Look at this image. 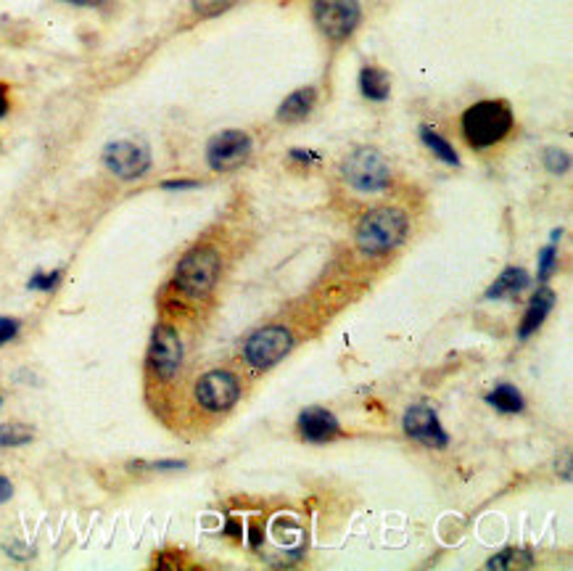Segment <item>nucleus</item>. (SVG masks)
<instances>
[{
    "instance_id": "nucleus-1",
    "label": "nucleus",
    "mask_w": 573,
    "mask_h": 571,
    "mask_svg": "<svg viewBox=\"0 0 573 571\" xmlns=\"http://www.w3.org/2000/svg\"><path fill=\"white\" fill-rule=\"evenodd\" d=\"M515 114L513 106L502 98H486L468 106L460 117V133L463 141L476 151L494 149L507 135L513 133Z\"/></svg>"
},
{
    "instance_id": "nucleus-2",
    "label": "nucleus",
    "mask_w": 573,
    "mask_h": 571,
    "mask_svg": "<svg viewBox=\"0 0 573 571\" xmlns=\"http://www.w3.org/2000/svg\"><path fill=\"white\" fill-rule=\"evenodd\" d=\"M410 233V220L397 207H375L362 215L354 230L357 252L365 257H383L394 252Z\"/></svg>"
},
{
    "instance_id": "nucleus-3",
    "label": "nucleus",
    "mask_w": 573,
    "mask_h": 571,
    "mask_svg": "<svg viewBox=\"0 0 573 571\" xmlns=\"http://www.w3.org/2000/svg\"><path fill=\"white\" fill-rule=\"evenodd\" d=\"M222 257L214 246H193L185 252L172 273V286L185 299H206L220 283Z\"/></svg>"
},
{
    "instance_id": "nucleus-4",
    "label": "nucleus",
    "mask_w": 573,
    "mask_h": 571,
    "mask_svg": "<svg viewBox=\"0 0 573 571\" xmlns=\"http://www.w3.org/2000/svg\"><path fill=\"white\" fill-rule=\"evenodd\" d=\"M341 175H344L346 186L354 188L357 193H381L391 186L394 172L391 162L378 149L362 146L354 149L341 162Z\"/></svg>"
},
{
    "instance_id": "nucleus-5",
    "label": "nucleus",
    "mask_w": 573,
    "mask_h": 571,
    "mask_svg": "<svg viewBox=\"0 0 573 571\" xmlns=\"http://www.w3.org/2000/svg\"><path fill=\"white\" fill-rule=\"evenodd\" d=\"M312 19L331 43H344L362 22L360 0H312Z\"/></svg>"
},
{
    "instance_id": "nucleus-6",
    "label": "nucleus",
    "mask_w": 573,
    "mask_h": 571,
    "mask_svg": "<svg viewBox=\"0 0 573 571\" xmlns=\"http://www.w3.org/2000/svg\"><path fill=\"white\" fill-rule=\"evenodd\" d=\"M291 347H294V336L286 326H267L249 336V342L243 347V357L251 368L267 371L272 365H278L291 352Z\"/></svg>"
},
{
    "instance_id": "nucleus-7",
    "label": "nucleus",
    "mask_w": 573,
    "mask_h": 571,
    "mask_svg": "<svg viewBox=\"0 0 573 571\" xmlns=\"http://www.w3.org/2000/svg\"><path fill=\"white\" fill-rule=\"evenodd\" d=\"M183 365V342L175 326L159 323L151 334L148 344V368L156 376V381H172L180 373Z\"/></svg>"
},
{
    "instance_id": "nucleus-8",
    "label": "nucleus",
    "mask_w": 573,
    "mask_h": 571,
    "mask_svg": "<svg viewBox=\"0 0 573 571\" xmlns=\"http://www.w3.org/2000/svg\"><path fill=\"white\" fill-rule=\"evenodd\" d=\"M193 397H196L199 408H204L206 413H225V410H230L241 400V381H238L236 373L217 368V371L204 373L196 381Z\"/></svg>"
},
{
    "instance_id": "nucleus-9",
    "label": "nucleus",
    "mask_w": 573,
    "mask_h": 571,
    "mask_svg": "<svg viewBox=\"0 0 573 571\" xmlns=\"http://www.w3.org/2000/svg\"><path fill=\"white\" fill-rule=\"evenodd\" d=\"M254 143L251 135L243 130H222L206 143V164L214 172H230L238 170L241 164L249 162Z\"/></svg>"
},
{
    "instance_id": "nucleus-10",
    "label": "nucleus",
    "mask_w": 573,
    "mask_h": 571,
    "mask_svg": "<svg viewBox=\"0 0 573 571\" xmlns=\"http://www.w3.org/2000/svg\"><path fill=\"white\" fill-rule=\"evenodd\" d=\"M103 167L119 180H138L151 170V151L143 143L114 141L103 149Z\"/></svg>"
},
{
    "instance_id": "nucleus-11",
    "label": "nucleus",
    "mask_w": 573,
    "mask_h": 571,
    "mask_svg": "<svg viewBox=\"0 0 573 571\" xmlns=\"http://www.w3.org/2000/svg\"><path fill=\"white\" fill-rule=\"evenodd\" d=\"M402 426H405L407 437L420 442L423 447H439V450H444L449 445V434L441 429L436 410L428 408V405H412L405 413V418H402Z\"/></svg>"
},
{
    "instance_id": "nucleus-12",
    "label": "nucleus",
    "mask_w": 573,
    "mask_h": 571,
    "mask_svg": "<svg viewBox=\"0 0 573 571\" xmlns=\"http://www.w3.org/2000/svg\"><path fill=\"white\" fill-rule=\"evenodd\" d=\"M299 434L309 445H328L341 434V423L325 408H309L299 416Z\"/></svg>"
},
{
    "instance_id": "nucleus-13",
    "label": "nucleus",
    "mask_w": 573,
    "mask_h": 571,
    "mask_svg": "<svg viewBox=\"0 0 573 571\" xmlns=\"http://www.w3.org/2000/svg\"><path fill=\"white\" fill-rule=\"evenodd\" d=\"M552 307H555V291L539 289L537 294L531 297L526 312H523L521 326H518V339H529L531 334H537L544 320H547V315H550Z\"/></svg>"
},
{
    "instance_id": "nucleus-14",
    "label": "nucleus",
    "mask_w": 573,
    "mask_h": 571,
    "mask_svg": "<svg viewBox=\"0 0 573 571\" xmlns=\"http://www.w3.org/2000/svg\"><path fill=\"white\" fill-rule=\"evenodd\" d=\"M317 104V90L315 88H299L294 90L291 96H286V101L280 104L278 109V119L280 122H288V125H294V122H302L312 114Z\"/></svg>"
},
{
    "instance_id": "nucleus-15",
    "label": "nucleus",
    "mask_w": 573,
    "mask_h": 571,
    "mask_svg": "<svg viewBox=\"0 0 573 571\" xmlns=\"http://www.w3.org/2000/svg\"><path fill=\"white\" fill-rule=\"evenodd\" d=\"M531 286V275L523 267H505L497 281L486 289V299H502V297H518L521 291Z\"/></svg>"
},
{
    "instance_id": "nucleus-16",
    "label": "nucleus",
    "mask_w": 573,
    "mask_h": 571,
    "mask_svg": "<svg viewBox=\"0 0 573 571\" xmlns=\"http://www.w3.org/2000/svg\"><path fill=\"white\" fill-rule=\"evenodd\" d=\"M360 93L373 104H383L391 96V77L389 72H383L378 67H362L360 77H357Z\"/></svg>"
},
{
    "instance_id": "nucleus-17",
    "label": "nucleus",
    "mask_w": 573,
    "mask_h": 571,
    "mask_svg": "<svg viewBox=\"0 0 573 571\" xmlns=\"http://www.w3.org/2000/svg\"><path fill=\"white\" fill-rule=\"evenodd\" d=\"M420 141L426 143L428 151L436 156V159H441L444 164H449V167H460V154L455 151V146L444 138V135H439L431 125H420Z\"/></svg>"
},
{
    "instance_id": "nucleus-18",
    "label": "nucleus",
    "mask_w": 573,
    "mask_h": 571,
    "mask_svg": "<svg viewBox=\"0 0 573 571\" xmlns=\"http://www.w3.org/2000/svg\"><path fill=\"white\" fill-rule=\"evenodd\" d=\"M486 402H489L494 410L507 413V416H513V413H521L523 410V394L518 392L513 384H497L492 392L486 394Z\"/></svg>"
},
{
    "instance_id": "nucleus-19",
    "label": "nucleus",
    "mask_w": 573,
    "mask_h": 571,
    "mask_svg": "<svg viewBox=\"0 0 573 571\" xmlns=\"http://www.w3.org/2000/svg\"><path fill=\"white\" fill-rule=\"evenodd\" d=\"M529 566H534V556L526 548H507L500 556L486 561V569H529Z\"/></svg>"
},
{
    "instance_id": "nucleus-20",
    "label": "nucleus",
    "mask_w": 573,
    "mask_h": 571,
    "mask_svg": "<svg viewBox=\"0 0 573 571\" xmlns=\"http://www.w3.org/2000/svg\"><path fill=\"white\" fill-rule=\"evenodd\" d=\"M35 439V431L24 423H0V447H22Z\"/></svg>"
},
{
    "instance_id": "nucleus-21",
    "label": "nucleus",
    "mask_w": 573,
    "mask_h": 571,
    "mask_svg": "<svg viewBox=\"0 0 573 571\" xmlns=\"http://www.w3.org/2000/svg\"><path fill=\"white\" fill-rule=\"evenodd\" d=\"M233 6H236V0H191L193 14L201 16V19H212V16L225 14Z\"/></svg>"
},
{
    "instance_id": "nucleus-22",
    "label": "nucleus",
    "mask_w": 573,
    "mask_h": 571,
    "mask_svg": "<svg viewBox=\"0 0 573 571\" xmlns=\"http://www.w3.org/2000/svg\"><path fill=\"white\" fill-rule=\"evenodd\" d=\"M555 267H558V246L550 244L544 246L542 252H539V267H537V278L539 283H544L555 273Z\"/></svg>"
},
{
    "instance_id": "nucleus-23",
    "label": "nucleus",
    "mask_w": 573,
    "mask_h": 571,
    "mask_svg": "<svg viewBox=\"0 0 573 571\" xmlns=\"http://www.w3.org/2000/svg\"><path fill=\"white\" fill-rule=\"evenodd\" d=\"M544 167L552 172V175H563V172L571 170V156L563 149H547L544 151Z\"/></svg>"
},
{
    "instance_id": "nucleus-24",
    "label": "nucleus",
    "mask_w": 573,
    "mask_h": 571,
    "mask_svg": "<svg viewBox=\"0 0 573 571\" xmlns=\"http://www.w3.org/2000/svg\"><path fill=\"white\" fill-rule=\"evenodd\" d=\"M61 281V270H51V273H37L30 278L32 291H53Z\"/></svg>"
},
{
    "instance_id": "nucleus-25",
    "label": "nucleus",
    "mask_w": 573,
    "mask_h": 571,
    "mask_svg": "<svg viewBox=\"0 0 573 571\" xmlns=\"http://www.w3.org/2000/svg\"><path fill=\"white\" fill-rule=\"evenodd\" d=\"M16 334H19V320L3 318V315H0V347L6 342H11Z\"/></svg>"
},
{
    "instance_id": "nucleus-26",
    "label": "nucleus",
    "mask_w": 573,
    "mask_h": 571,
    "mask_svg": "<svg viewBox=\"0 0 573 571\" xmlns=\"http://www.w3.org/2000/svg\"><path fill=\"white\" fill-rule=\"evenodd\" d=\"M199 180H164V191H188V188H199Z\"/></svg>"
},
{
    "instance_id": "nucleus-27",
    "label": "nucleus",
    "mask_w": 573,
    "mask_h": 571,
    "mask_svg": "<svg viewBox=\"0 0 573 571\" xmlns=\"http://www.w3.org/2000/svg\"><path fill=\"white\" fill-rule=\"evenodd\" d=\"M61 3H69V6H77V8H101V6H106L109 0H61Z\"/></svg>"
},
{
    "instance_id": "nucleus-28",
    "label": "nucleus",
    "mask_w": 573,
    "mask_h": 571,
    "mask_svg": "<svg viewBox=\"0 0 573 571\" xmlns=\"http://www.w3.org/2000/svg\"><path fill=\"white\" fill-rule=\"evenodd\" d=\"M11 495H14V487H11V482H8L6 476H0V503L11 500Z\"/></svg>"
},
{
    "instance_id": "nucleus-29",
    "label": "nucleus",
    "mask_w": 573,
    "mask_h": 571,
    "mask_svg": "<svg viewBox=\"0 0 573 571\" xmlns=\"http://www.w3.org/2000/svg\"><path fill=\"white\" fill-rule=\"evenodd\" d=\"M8 109H11V101H8V88L6 85H0V119L6 117Z\"/></svg>"
},
{
    "instance_id": "nucleus-30",
    "label": "nucleus",
    "mask_w": 573,
    "mask_h": 571,
    "mask_svg": "<svg viewBox=\"0 0 573 571\" xmlns=\"http://www.w3.org/2000/svg\"><path fill=\"white\" fill-rule=\"evenodd\" d=\"M249 545L251 548H259V545H262V529H259L257 524H251L249 529Z\"/></svg>"
},
{
    "instance_id": "nucleus-31",
    "label": "nucleus",
    "mask_w": 573,
    "mask_h": 571,
    "mask_svg": "<svg viewBox=\"0 0 573 571\" xmlns=\"http://www.w3.org/2000/svg\"><path fill=\"white\" fill-rule=\"evenodd\" d=\"M291 159H296V162H304V164H309V162H315L317 156H315V154H309V151L294 149V151H291Z\"/></svg>"
},
{
    "instance_id": "nucleus-32",
    "label": "nucleus",
    "mask_w": 573,
    "mask_h": 571,
    "mask_svg": "<svg viewBox=\"0 0 573 571\" xmlns=\"http://www.w3.org/2000/svg\"><path fill=\"white\" fill-rule=\"evenodd\" d=\"M228 534H241V529H238L236 521H228Z\"/></svg>"
},
{
    "instance_id": "nucleus-33",
    "label": "nucleus",
    "mask_w": 573,
    "mask_h": 571,
    "mask_svg": "<svg viewBox=\"0 0 573 571\" xmlns=\"http://www.w3.org/2000/svg\"><path fill=\"white\" fill-rule=\"evenodd\" d=\"M0 402H3V400H0Z\"/></svg>"
}]
</instances>
